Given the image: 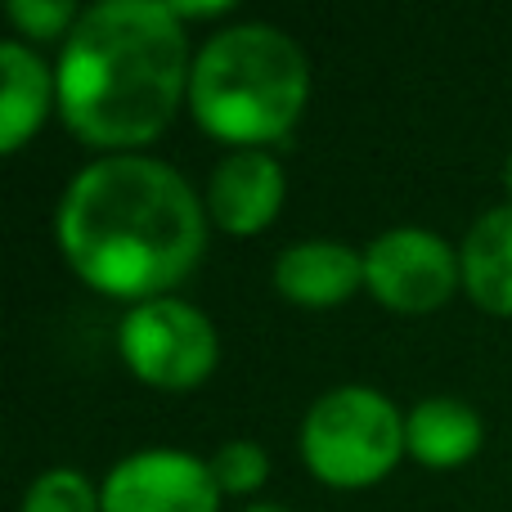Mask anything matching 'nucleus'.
<instances>
[{
	"mask_svg": "<svg viewBox=\"0 0 512 512\" xmlns=\"http://www.w3.org/2000/svg\"><path fill=\"white\" fill-rule=\"evenodd\" d=\"M18 512H104V504H99V490L90 486L86 472L50 468L27 486Z\"/></svg>",
	"mask_w": 512,
	"mask_h": 512,
	"instance_id": "ddd939ff",
	"label": "nucleus"
},
{
	"mask_svg": "<svg viewBox=\"0 0 512 512\" xmlns=\"http://www.w3.org/2000/svg\"><path fill=\"white\" fill-rule=\"evenodd\" d=\"M207 221L225 234H261L283 207V167L265 149H230L207 176Z\"/></svg>",
	"mask_w": 512,
	"mask_h": 512,
	"instance_id": "6e6552de",
	"label": "nucleus"
},
{
	"mask_svg": "<svg viewBox=\"0 0 512 512\" xmlns=\"http://www.w3.org/2000/svg\"><path fill=\"white\" fill-rule=\"evenodd\" d=\"M176 18L185 23V18H221V14H230V0H203V5H185V0H176Z\"/></svg>",
	"mask_w": 512,
	"mask_h": 512,
	"instance_id": "dca6fc26",
	"label": "nucleus"
},
{
	"mask_svg": "<svg viewBox=\"0 0 512 512\" xmlns=\"http://www.w3.org/2000/svg\"><path fill=\"white\" fill-rule=\"evenodd\" d=\"M463 288L490 315H512V203H499L472 221L459 248Z\"/></svg>",
	"mask_w": 512,
	"mask_h": 512,
	"instance_id": "9b49d317",
	"label": "nucleus"
},
{
	"mask_svg": "<svg viewBox=\"0 0 512 512\" xmlns=\"http://www.w3.org/2000/svg\"><path fill=\"white\" fill-rule=\"evenodd\" d=\"M212 477L221 486V495H252L256 486H265L270 477V454L256 441H225L212 459Z\"/></svg>",
	"mask_w": 512,
	"mask_h": 512,
	"instance_id": "4468645a",
	"label": "nucleus"
},
{
	"mask_svg": "<svg viewBox=\"0 0 512 512\" xmlns=\"http://www.w3.org/2000/svg\"><path fill=\"white\" fill-rule=\"evenodd\" d=\"M243 512H288V508H283V504H248Z\"/></svg>",
	"mask_w": 512,
	"mask_h": 512,
	"instance_id": "f3484780",
	"label": "nucleus"
},
{
	"mask_svg": "<svg viewBox=\"0 0 512 512\" xmlns=\"http://www.w3.org/2000/svg\"><path fill=\"white\" fill-rule=\"evenodd\" d=\"M59 252L104 297H171L207 243V203L171 162L104 153L68 180L54 212Z\"/></svg>",
	"mask_w": 512,
	"mask_h": 512,
	"instance_id": "f257e3e1",
	"label": "nucleus"
},
{
	"mask_svg": "<svg viewBox=\"0 0 512 512\" xmlns=\"http://www.w3.org/2000/svg\"><path fill=\"white\" fill-rule=\"evenodd\" d=\"M463 283L459 248L432 230L418 225H396V230L378 234L364 248V288L382 301V306L400 310V315H423L450 301V292Z\"/></svg>",
	"mask_w": 512,
	"mask_h": 512,
	"instance_id": "423d86ee",
	"label": "nucleus"
},
{
	"mask_svg": "<svg viewBox=\"0 0 512 512\" xmlns=\"http://www.w3.org/2000/svg\"><path fill=\"white\" fill-rule=\"evenodd\" d=\"M405 414L378 387H333L301 418V459L319 481L360 490L382 481L405 454Z\"/></svg>",
	"mask_w": 512,
	"mask_h": 512,
	"instance_id": "20e7f679",
	"label": "nucleus"
},
{
	"mask_svg": "<svg viewBox=\"0 0 512 512\" xmlns=\"http://www.w3.org/2000/svg\"><path fill=\"white\" fill-rule=\"evenodd\" d=\"M189 72V36L167 0H99L63 36L59 117L90 149L135 153L189 99Z\"/></svg>",
	"mask_w": 512,
	"mask_h": 512,
	"instance_id": "f03ea898",
	"label": "nucleus"
},
{
	"mask_svg": "<svg viewBox=\"0 0 512 512\" xmlns=\"http://www.w3.org/2000/svg\"><path fill=\"white\" fill-rule=\"evenodd\" d=\"M481 414L454 396H427L405 414V445L423 468H459L481 450Z\"/></svg>",
	"mask_w": 512,
	"mask_h": 512,
	"instance_id": "f8f14e48",
	"label": "nucleus"
},
{
	"mask_svg": "<svg viewBox=\"0 0 512 512\" xmlns=\"http://www.w3.org/2000/svg\"><path fill=\"white\" fill-rule=\"evenodd\" d=\"M117 351L140 382L162 391L198 387L221 360V337L207 310L185 297L140 301L117 324Z\"/></svg>",
	"mask_w": 512,
	"mask_h": 512,
	"instance_id": "39448f33",
	"label": "nucleus"
},
{
	"mask_svg": "<svg viewBox=\"0 0 512 512\" xmlns=\"http://www.w3.org/2000/svg\"><path fill=\"white\" fill-rule=\"evenodd\" d=\"M0 149L18 153L36 131H41L50 104H59L54 72L32 45L5 41L0 45Z\"/></svg>",
	"mask_w": 512,
	"mask_h": 512,
	"instance_id": "9d476101",
	"label": "nucleus"
},
{
	"mask_svg": "<svg viewBox=\"0 0 512 512\" xmlns=\"http://www.w3.org/2000/svg\"><path fill=\"white\" fill-rule=\"evenodd\" d=\"M104 512H221L212 463L189 450H135L99 486Z\"/></svg>",
	"mask_w": 512,
	"mask_h": 512,
	"instance_id": "0eeeda50",
	"label": "nucleus"
},
{
	"mask_svg": "<svg viewBox=\"0 0 512 512\" xmlns=\"http://www.w3.org/2000/svg\"><path fill=\"white\" fill-rule=\"evenodd\" d=\"M5 14L23 36L50 41V36H63L72 23H77L81 9L68 5V0H9Z\"/></svg>",
	"mask_w": 512,
	"mask_h": 512,
	"instance_id": "2eb2a0df",
	"label": "nucleus"
},
{
	"mask_svg": "<svg viewBox=\"0 0 512 512\" xmlns=\"http://www.w3.org/2000/svg\"><path fill=\"white\" fill-rule=\"evenodd\" d=\"M310 99V63L274 23L221 27L194 54L189 108L198 126L234 149H261L297 126Z\"/></svg>",
	"mask_w": 512,
	"mask_h": 512,
	"instance_id": "7ed1b4c3",
	"label": "nucleus"
},
{
	"mask_svg": "<svg viewBox=\"0 0 512 512\" xmlns=\"http://www.w3.org/2000/svg\"><path fill=\"white\" fill-rule=\"evenodd\" d=\"M364 283V252L337 239H301L274 261V288L297 306H337Z\"/></svg>",
	"mask_w": 512,
	"mask_h": 512,
	"instance_id": "1a4fd4ad",
	"label": "nucleus"
},
{
	"mask_svg": "<svg viewBox=\"0 0 512 512\" xmlns=\"http://www.w3.org/2000/svg\"><path fill=\"white\" fill-rule=\"evenodd\" d=\"M504 185H508V194H512V153H508V162H504Z\"/></svg>",
	"mask_w": 512,
	"mask_h": 512,
	"instance_id": "a211bd4d",
	"label": "nucleus"
}]
</instances>
